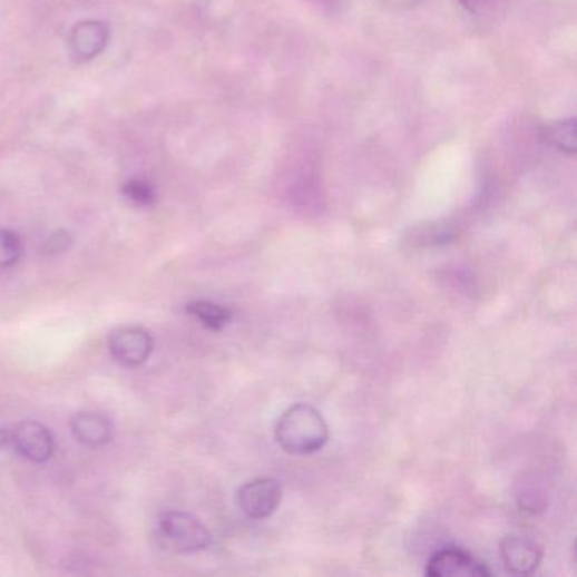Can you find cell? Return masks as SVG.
Here are the masks:
<instances>
[{
  "instance_id": "1",
  "label": "cell",
  "mask_w": 577,
  "mask_h": 577,
  "mask_svg": "<svg viewBox=\"0 0 577 577\" xmlns=\"http://www.w3.org/2000/svg\"><path fill=\"white\" fill-rule=\"evenodd\" d=\"M276 442L292 456H310L322 451L329 440V427L314 407L299 403L290 407L275 429Z\"/></svg>"
},
{
  "instance_id": "2",
  "label": "cell",
  "mask_w": 577,
  "mask_h": 577,
  "mask_svg": "<svg viewBox=\"0 0 577 577\" xmlns=\"http://www.w3.org/2000/svg\"><path fill=\"white\" fill-rule=\"evenodd\" d=\"M163 539L176 552L190 554L207 549L212 544L211 531L194 515L168 511L159 524Z\"/></svg>"
},
{
  "instance_id": "3",
  "label": "cell",
  "mask_w": 577,
  "mask_h": 577,
  "mask_svg": "<svg viewBox=\"0 0 577 577\" xmlns=\"http://www.w3.org/2000/svg\"><path fill=\"white\" fill-rule=\"evenodd\" d=\"M283 488L278 479L256 478L241 486L237 491V507L253 520L272 517L282 505Z\"/></svg>"
},
{
  "instance_id": "4",
  "label": "cell",
  "mask_w": 577,
  "mask_h": 577,
  "mask_svg": "<svg viewBox=\"0 0 577 577\" xmlns=\"http://www.w3.org/2000/svg\"><path fill=\"white\" fill-rule=\"evenodd\" d=\"M155 341L141 327L117 329L110 334L109 351L117 363L126 368H138L151 356Z\"/></svg>"
},
{
  "instance_id": "5",
  "label": "cell",
  "mask_w": 577,
  "mask_h": 577,
  "mask_svg": "<svg viewBox=\"0 0 577 577\" xmlns=\"http://www.w3.org/2000/svg\"><path fill=\"white\" fill-rule=\"evenodd\" d=\"M16 451L32 462L50 461L55 452V439L48 427L36 420H22L11 437Z\"/></svg>"
},
{
  "instance_id": "6",
  "label": "cell",
  "mask_w": 577,
  "mask_h": 577,
  "mask_svg": "<svg viewBox=\"0 0 577 577\" xmlns=\"http://www.w3.org/2000/svg\"><path fill=\"white\" fill-rule=\"evenodd\" d=\"M426 574L429 577H479L490 576L491 573L468 550L459 549V547H446V549L437 550L430 557Z\"/></svg>"
},
{
  "instance_id": "7",
  "label": "cell",
  "mask_w": 577,
  "mask_h": 577,
  "mask_svg": "<svg viewBox=\"0 0 577 577\" xmlns=\"http://www.w3.org/2000/svg\"><path fill=\"white\" fill-rule=\"evenodd\" d=\"M500 552L507 569L518 576L536 573L544 554L539 544L520 536L505 537L501 540Z\"/></svg>"
},
{
  "instance_id": "8",
  "label": "cell",
  "mask_w": 577,
  "mask_h": 577,
  "mask_svg": "<svg viewBox=\"0 0 577 577\" xmlns=\"http://www.w3.org/2000/svg\"><path fill=\"white\" fill-rule=\"evenodd\" d=\"M110 29L102 21L78 22L70 35V47L78 60H94L109 45Z\"/></svg>"
},
{
  "instance_id": "9",
  "label": "cell",
  "mask_w": 577,
  "mask_h": 577,
  "mask_svg": "<svg viewBox=\"0 0 577 577\" xmlns=\"http://www.w3.org/2000/svg\"><path fill=\"white\" fill-rule=\"evenodd\" d=\"M71 432L87 448H102L113 439V423L100 413L81 412L71 420Z\"/></svg>"
},
{
  "instance_id": "10",
  "label": "cell",
  "mask_w": 577,
  "mask_h": 577,
  "mask_svg": "<svg viewBox=\"0 0 577 577\" xmlns=\"http://www.w3.org/2000/svg\"><path fill=\"white\" fill-rule=\"evenodd\" d=\"M187 312L202 325L215 332L222 331L233 321V312L227 306L208 302V300H195V302L188 303Z\"/></svg>"
},
{
  "instance_id": "11",
  "label": "cell",
  "mask_w": 577,
  "mask_h": 577,
  "mask_svg": "<svg viewBox=\"0 0 577 577\" xmlns=\"http://www.w3.org/2000/svg\"><path fill=\"white\" fill-rule=\"evenodd\" d=\"M546 138L560 151L574 155L577 149L576 119L560 120L547 127Z\"/></svg>"
},
{
  "instance_id": "12",
  "label": "cell",
  "mask_w": 577,
  "mask_h": 577,
  "mask_svg": "<svg viewBox=\"0 0 577 577\" xmlns=\"http://www.w3.org/2000/svg\"><path fill=\"white\" fill-rule=\"evenodd\" d=\"M21 256V237L12 231H0V270L11 268Z\"/></svg>"
},
{
  "instance_id": "13",
  "label": "cell",
  "mask_w": 577,
  "mask_h": 577,
  "mask_svg": "<svg viewBox=\"0 0 577 577\" xmlns=\"http://www.w3.org/2000/svg\"><path fill=\"white\" fill-rule=\"evenodd\" d=\"M123 194L126 195L127 201L138 205V207H153L156 202L155 187L148 182L136 180L127 182L123 187Z\"/></svg>"
},
{
  "instance_id": "14",
  "label": "cell",
  "mask_w": 577,
  "mask_h": 577,
  "mask_svg": "<svg viewBox=\"0 0 577 577\" xmlns=\"http://www.w3.org/2000/svg\"><path fill=\"white\" fill-rule=\"evenodd\" d=\"M70 234H68L67 231H58L57 234H53V236H51L50 239H48L45 250H47L50 254L65 253V251H67L68 247H70Z\"/></svg>"
},
{
  "instance_id": "15",
  "label": "cell",
  "mask_w": 577,
  "mask_h": 577,
  "mask_svg": "<svg viewBox=\"0 0 577 577\" xmlns=\"http://www.w3.org/2000/svg\"><path fill=\"white\" fill-rule=\"evenodd\" d=\"M459 2L466 11L472 12V14L485 11L486 4H488V0H459Z\"/></svg>"
},
{
  "instance_id": "16",
  "label": "cell",
  "mask_w": 577,
  "mask_h": 577,
  "mask_svg": "<svg viewBox=\"0 0 577 577\" xmlns=\"http://www.w3.org/2000/svg\"><path fill=\"white\" fill-rule=\"evenodd\" d=\"M9 442V433L0 427V449L6 448Z\"/></svg>"
}]
</instances>
